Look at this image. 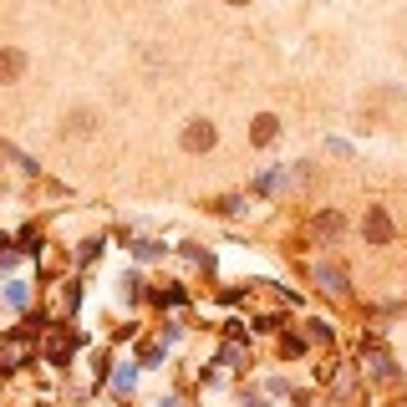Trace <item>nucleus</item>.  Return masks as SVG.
<instances>
[{"instance_id": "nucleus-1", "label": "nucleus", "mask_w": 407, "mask_h": 407, "mask_svg": "<svg viewBox=\"0 0 407 407\" xmlns=\"http://www.w3.org/2000/svg\"><path fill=\"white\" fill-rule=\"evenodd\" d=\"M183 148H188V153H204V148H214V127L199 117V122H188L183 127Z\"/></svg>"}, {"instance_id": "nucleus-2", "label": "nucleus", "mask_w": 407, "mask_h": 407, "mask_svg": "<svg viewBox=\"0 0 407 407\" xmlns=\"http://www.w3.org/2000/svg\"><path fill=\"white\" fill-rule=\"evenodd\" d=\"M92 133H97V112L92 107H77L67 117V138H92Z\"/></svg>"}, {"instance_id": "nucleus-3", "label": "nucleus", "mask_w": 407, "mask_h": 407, "mask_svg": "<svg viewBox=\"0 0 407 407\" xmlns=\"http://www.w3.org/2000/svg\"><path fill=\"white\" fill-rule=\"evenodd\" d=\"M387 234H392L387 209H372V214H367V240H372V245H387Z\"/></svg>"}, {"instance_id": "nucleus-5", "label": "nucleus", "mask_w": 407, "mask_h": 407, "mask_svg": "<svg viewBox=\"0 0 407 407\" xmlns=\"http://www.w3.org/2000/svg\"><path fill=\"white\" fill-rule=\"evenodd\" d=\"M275 138V117L265 112V117H254V143H270Z\"/></svg>"}, {"instance_id": "nucleus-6", "label": "nucleus", "mask_w": 407, "mask_h": 407, "mask_svg": "<svg viewBox=\"0 0 407 407\" xmlns=\"http://www.w3.org/2000/svg\"><path fill=\"white\" fill-rule=\"evenodd\" d=\"M229 6H245V0H229Z\"/></svg>"}, {"instance_id": "nucleus-4", "label": "nucleus", "mask_w": 407, "mask_h": 407, "mask_svg": "<svg viewBox=\"0 0 407 407\" xmlns=\"http://www.w3.org/2000/svg\"><path fill=\"white\" fill-rule=\"evenodd\" d=\"M20 72H26V51H0V82H15Z\"/></svg>"}]
</instances>
